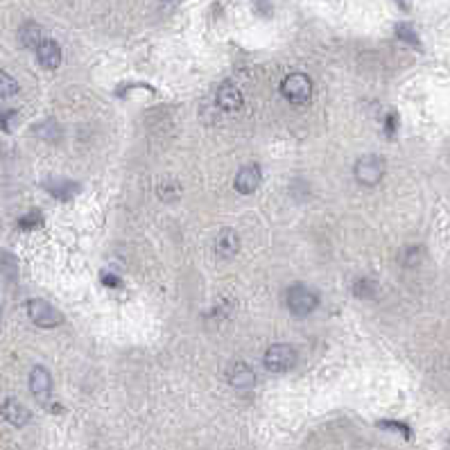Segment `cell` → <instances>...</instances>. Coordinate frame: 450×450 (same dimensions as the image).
I'll return each instance as SVG.
<instances>
[{"mask_svg": "<svg viewBox=\"0 0 450 450\" xmlns=\"http://www.w3.org/2000/svg\"><path fill=\"white\" fill-rule=\"evenodd\" d=\"M319 305V294L312 287L296 283L287 290V308L294 314V317H308L310 312L317 310Z\"/></svg>", "mask_w": 450, "mask_h": 450, "instance_id": "1", "label": "cell"}, {"mask_svg": "<svg viewBox=\"0 0 450 450\" xmlns=\"http://www.w3.org/2000/svg\"><path fill=\"white\" fill-rule=\"evenodd\" d=\"M353 175H356L360 186H378L385 177V161L376 154L360 157L356 161V168H353Z\"/></svg>", "mask_w": 450, "mask_h": 450, "instance_id": "2", "label": "cell"}, {"mask_svg": "<svg viewBox=\"0 0 450 450\" xmlns=\"http://www.w3.org/2000/svg\"><path fill=\"white\" fill-rule=\"evenodd\" d=\"M265 369L272 373H285L296 365V349L290 344H272L265 351Z\"/></svg>", "mask_w": 450, "mask_h": 450, "instance_id": "3", "label": "cell"}, {"mask_svg": "<svg viewBox=\"0 0 450 450\" xmlns=\"http://www.w3.org/2000/svg\"><path fill=\"white\" fill-rule=\"evenodd\" d=\"M27 317L32 319L39 328H55L64 321V314L43 299H30L27 301Z\"/></svg>", "mask_w": 450, "mask_h": 450, "instance_id": "4", "label": "cell"}, {"mask_svg": "<svg viewBox=\"0 0 450 450\" xmlns=\"http://www.w3.org/2000/svg\"><path fill=\"white\" fill-rule=\"evenodd\" d=\"M281 93L285 100L296 102V104H303L310 100V93H312V82L308 75L303 73H292L287 75L281 84Z\"/></svg>", "mask_w": 450, "mask_h": 450, "instance_id": "5", "label": "cell"}, {"mask_svg": "<svg viewBox=\"0 0 450 450\" xmlns=\"http://www.w3.org/2000/svg\"><path fill=\"white\" fill-rule=\"evenodd\" d=\"M261 181H263L261 166H258V164H249V166L238 170L233 186H235V190L240 195H252V193H256V190H258V186H261Z\"/></svg>", "mask_w": 450, "mask_h": 450, "instance_id": "6", "label": "cell"}, {"mask_svg": "<svg viewBox=\"0 0 450 450\" xmlns=\"http://www.w3.org/2000/svg\"><path fill=\"white\" fill-rule=\"evenodd\" d=\"M30 391L39 403H48V398L52 394V376L45 367L36 365L30 371Z\"/></svg>", "mask_w": 450, "mask_h": 450, "instance_id": "7", "label": "cell"}, {"mask_svg": "<svg viewBox=\"0 0 450 450\" xmlns=\"http://www.w3.org/2000/svg\"><path fill=\"white\" fill-rule=\"evenodd\" d=\"M226 378L235 389H252L256 385V373L247 362H233L226 371Z\"/></svg>", "mask_w": 450, "mask_h": 450, "instance_id": "8", "label": "cell"}, {"mask_svg": "<svg viewBox=\"0 0 450 450\" xmlns=\"http://www.w3.org/2000/svg\"><path fill=\"white\" fill-rule=\"evenodd\" d=\"M0 414L7 421V423H12L16 428H23L30 423V409H27L21 400L16 398H7L3 407H0Z\"/></svg>", "mask_w": 450, "mask_h": 450, "instance_id": "9", "label": "cell"}, {"mask_svg": "<svg viewBox=\"0 0 450 450\" xmlns=\"http://www.w3.org/2000/svg\"><path fill=\"white\" fill-rule=\"evenodd\" d=\"M215 254L219 258H233L238 252H240V238H238V233L233 231V228H222L217 235H215Z\"/></svg>", "mask_w": 450, "mask_h": 450, "instance_id": "10", "label": "cell"}, {"mask_svg": "<svg viewBox=\"0 0 450 450\" xmlns=\"http://www.w3.org/2000/svg\"><path fill=\"white\" fill-rule=\"evenodd\" d=\"M36 57H39V64L48 71H55L57 66L61 64V48L52 39H43L36 48Z\"/></svg>", "mask_w": 450, "mask_h": 450, "instance_id": "11", "label": "cell"}, {"mask_svg": "<svg viewBox=\"0 0 450 450\" xmlns=\"http://www.w3.org/2000/svg\"><path fill=\"white\" fill-rule=\"evenodd\" d=\"M242 93L238 86L233 84H224V86H219V91H217V107L219 109H224V111H240L242 109Z\"/></svg>", "mask_w": 450, "mask_h": 450, "instance_id": "12", "label": "cell"}, {"mask_svg": "<svg viewBox=\"0 0 450 450\" xmlns=\"http://www.w3.org/2000/svg\"><path fill=\"white\" fill-rule=\"evenodd\" d=\"M45 188L50 190L52 197H59V199H71L73 195H78V184H73V181H64V179L45 181Z\"/></svg>", "mask_w": 450, "mask_h": 450, "instance_id": "13", "label": "cell"}, {"mask_svg": "<svg viewBox=\"0 0 450 450\" xmlns=\"http://www.w3.org/2000/svg\"><path fill=\"white\" fill-rule=\"evenodd\" d=\"M18 39H21V43L25 45V48H39V43L43 41V36H41V27L36 25V23H25L23 27H21V32H18Z\"/></svg>", "mask_w": 450, "mask_h": 450, "instance_id": "14", "label": "cell"}, {"mask_svg": "<svg viewBox=\"0 0 450 450\" xmlns=\"http://www.w3.org/2000/svg\"><path fill=\"white\" fill-rule=\"evenodd\" d=\"M423 247L421 245H409L403 249V254H400V263H403L405 267H416L421 265V261H423Z\"/></svg>", "mask_w": 450, "mask_h": 450, "instance_id": "15", "label": "cell"}, {"mask_svg": "<svg viewBox=\"0 0 450 450\" xmlns=\"http://www.w3.org/2000/svg\"><path fill=\"white\" fill-rule=\"evenodd\" d=\"M159 197L164 199V202H177V199L181 197V186H179V181L166 179L164 184L159 186Z\"/></svg>", "mask_w": 450, "mask_h": 450, "instance_id": "16", "label": "cell"}, {"mask_svg": "<svg viewBox=\"0 0 450 450\" xmlns=\"http://www.w3.org/2000/svg\"><path fill=\"white\" fill-rule=\"evenodd\" d=\"M353 294H356L358 299H373V296H376V283L371 279H360L356 285H353Z\"/></svg>", "mask_w": 450, "mask_h": 450, "instance_id": "17", "label": "cell"}, {"mask_svg": "<svg viewBox=\"0 0 450 450\" xmlns=\"http://www.w3.org/2000/svg\"><path fill=\"white\" fill-rule=\"evenodd\" d=\"M18 93V84L12 75H7L5 71H0V98H12Z\"/></svg>", "mask_w": 450, "mask_h": 450, "instance_id": "18", "label": "cell"}, {"mask_svg": "<svg viewBox=\"0 0 450 450\" xmlns=\"http://www.w3.org/2000/svg\"><path fill=\"white\" fill-rule=\"evenodd\" d=\"M41 215L36 213V210H32V213H27V215H23L21 219H18V226L23 228V231H32V228H36V226H41Z\"/></svg>", "mask_w": 450, "mask_h": 450, "instance_id": "19", "label": "cell"}, {"mask_svg": "<svg viewBox=\"0 0 450 450\" xmlns=\"http://www.w3.org/2000/svg\"><path fill=\"white\" fill-rule=\"evenodd\" d=\"M36 133H39V136H43L45 140H55L57 136H59V127H57L55 122H43V124H39V127H36Z\"/></svg>", "mask_w": 450, "mask_h": 450, "instance_id": "20", "label": "cell"}, {"mask_svg": "<svg viewBox=\"0 0 450 450\" xmlns=\"http://www.w3.org/2000/svg\"><path fill=\"white\" fill-rule=\"evenodd\" d=\"M396 34H398L403 41H409L412 45H419V36L414 34V30H412V25H407V23H400V25L396 27Z\"/></svg>", "mask_w": 450, "mask_h": 450, "instance_id": "21", "label": "cell"}, {"mask_svg": "<svg viewBox=\"0 0 450 450\" xmlns=\"http://www.w3.org/2000/svg\"><path fill=\"white\" fill-rule=\"evenodd\" d=\"M16 118H18L16 111H5V113H0V127H3L5 131H12Z\"/></svg>", "mask_w": 450, "mask_h": 450, "instance_id": "22", "label": "cell"}, {"mask_svg": "<svg viewBox=\"0 0 450 450\" xmlns=\"http://www.w3.org/2000/svg\"><path fill=\"white\" fill-rule=\"evenodd\" d=\"M0 258L5 261V265H0V270H5L9 276H16V261H14V258L9 256V254H3Z\"/></svg>", "mask_w": 450, "mask_h": 450, "instance_id": "23", "label": "cell"}, {"mask_svg": "<svg viewBox=\"0 0 450 450\" xmlns=\"http://www.w3.org/2000/svg\"><path fill=\"white\" fill-rule=\"evenodd\" d=\"M102 281H104V285H107V287H118L120 285V279L116 274H102Z\"/></svg>", "mask_w": 450, "mask_h": 450, "instance_id": "24", "label": "cell"}, {"mask_svg": "<svg viewBox=\"0 0 450 450\" xmlns=\"http://www.w3.org/2000/svg\"><path fill=\"white\" fill-rule=\"evenodd\" d=\"M385 124H387V133H389V136H394V131H396V118L389 116Z\"/></svg>", "mask_w": 450, "mask_h": 450, "instance_id": "25", "label": "cell"}]
</instances>
